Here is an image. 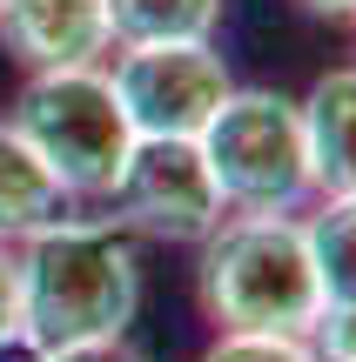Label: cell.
Wrapping results in <instances>:
<instances>
[{
	"instance_id": "1",
	"label": "cell",
	"mask_w": 356,
	"mask_h": 362,
	"mask_svg": "<svg viewBox=\"0 0 356 362\" xmlns=\"http://www.w3.org/2000/svg\"><path fill=\"white\" fill-rule=\"evenodd\" d=\"M142 315V242L108 215H61L13 242V322L40 349L121 342Z\"/></svg>"
},
{
	"instance_id": "2",
	"label": "cell",
	"mask_w": 356,
	"mask_h": 362,
	"mask_svg": "<svg viewBox=\"0 0 356 362\" xmlns=\"http://www.w3.org/2000/svg\"><path fill=\"white\" fill-rule=\"evenodd\" d=\"M195 296L222 336H296L323 315L303 215H229L195 255Z\"/></svg>"
},
{
	"instance_id": "3",
	"label": "cell",
	"mask_w": 356,
	"mask_h": 362,
	"mask_svg": "<svg viewBox=\"0 0 356 362\" xmlns=\"http://www.w3.org/2000/svg\"><path fill=\"white\" fill-rule=\"evenodd\" d=\"M0 121L34 148V161L67 188V202H108L121 161L134 155V128H128V107H121L108 67L27 74Z\"/></svg>"
},
{
	"instance_id": "4",
	"label": "cell",
	"mask_w": 356,
	"mask_h": 362,
	"mask_svg": "<svg viewBox=\"0 0 356 362\" xmlns=\"http://www.w3.org/2000/svg\"><path fill=\"white\" fill-rule=\"evenodd\" d=\"M229 215H296L316 202L303 148V107L276 88H229L215 121L195 134Z\"/></svg>"
},
{
	"instance_id": "5",
	"label": "cell",
	"mask_w": 356,
	"mask_h": 362,
	"mask_svg": "<svg viewBox=\"0 0 356 362\" xmlns=\"http://www.w3.org/2000/svg\"><path fill=\"white\" fill-rule=\"evenodd\" d=\"M121 107H128L134 141H195L229 101V61L215 40H148V47L108 54Z\"/></svg>"
},
{
	"instance_id": "6",
	"label": "cell",
	"mask_w": 356,
	"mask_h": 362,
	"mask_svg": "<svg viewBox=\"0 0 356 362\" xmlns=\"http://www.w3.org/2000/svg\"><path fill=\"white\" fill-rule=\"evenodd\" d=\"M108 221L128 228L134 242L202 248L229 221V208L195 141H134V155L108 188Z\"/></svg>"
},
{
	"instance_id": "7",
	"label": "cell",
	"mask_w": 356,
	"mask_h": 362,
	"mask_svg": "<svg viewBox=\"0 0 356 362\" xmlns=\"http://www.w3.org/2000/svg\"><path fill=\"white\" fill-rule=\"evenodd\" d=\"M0 47L27 74L108 67V54H115L108 0H0Z\"/></svg>"
},
{
	"instance_id": "8",
	"label": "cell",
	"mask_w": 356,
	"mask_h": 362,
	"mask_svg": "<svg viewBox=\"0 0 356 362\" xmlns=\"http://www.w3.org/2000/svg\"><path fill=\"white\" fill-rule=\"evenodd\" d=\"M296 107H303V148H309L316 202H356V61L316 74V88Z\"/></svg>"
},
{
	"instance_id": "9",
	"label": "cell",
	"mask_w": 356,
	"mask_h": 362,
	"mask_svg": "<svg viewBox=\"0 0 356 362\" xmlns=\"http://www.w3.org/2000/svg\"><path fill=\"white\" fill-rule=\"evenodd\" d=\"M61 215H74V202H67V188L54 181L47 168L34 161V148L21 141V134L0 121V242H27V235L54 228Z\"/></svg>"
},
{
	"instance_id": "10",
	"label": "cell",
	"mask_w": 356,
	"mask_h": 362,
	"mask_svg": "<svg viewBox=\"0 0 356 362\" xmlns=\"http://www.w3.org/2000/svg\"><path fill=\"white\" fill-rule=\"evenodd\" d=\"M115 47H148V40H215L222 0H108Z\"/></svg>"
},
{
	"instance_id": "11",
	"label": "cell",
	"mask_w": 356,
	"mask_h": 362,
	"mask_svg": "<svg viewBox=\"0 0 356 362\" xmlns=\"http://www.w3.org/2000/svg\"><path fill=\"white\" fill-rule=\"evenodd\" d=\"M303 228H309L323 302H356V202H316V215H303Z\"/></svg>"
},
{
	"instance_id": "12",
	"label": "cell",
	"mask_w": 356,
	"mask_h": 362,
	"mask_svg": "<svg viewBox=\"0 0 356 362\" xmlns=\"http://www.w3.org/2000/svg\"><path fill=\"white\" fill-rule=\"evenodd\" d=\"M195 362H316V349L296 336H222L215 329V342Z\"/></svg>"
},
{
	"instance_id": "13",
	"label": "cell",
	"mask_w": 356,
	"mask_h": 362,
	"mask_svg": "<svg viewBox=\"0 0 356 362\" xmlns=\"http://www.w3.org/2000/svg\"><path fill=\"white\" fill-rule=\"evenodd\" d=\"M47 362H148V356L121 336V342H88V349H54Z\"/></svg>"
},
{
	"instance_id": "14",
	"label": "cell",
	"mask_w": 356,
	"mask_h": 362,
	"mask_svg": "<svg viewBox=\"0 0 356 362\" xmlns=\"http://www.w3.org/2000/svg\"><path fill=\"white\" fill-rule=\"evenodd\" d=\"M0 362H47V349H40V342L13 322V329H0Z\"/></svg>"
},
{
	"instance_id": "15",
	"label": "cell",
	"mask_w": 356,
	"mask_h": 362,
	"mask_svg": "<svg viewBox=\"0 0 356 362\" xmlns=\"http://www.w3.org/2000/svg\"><path fill=\"white\" fill-rule=\"evenodd\" d=\"M0 329H13V248L0 242Z\"/></svg>"
},
{
	"instance_id": "16",
	"label": "cell",
	"mask_w": 356,
	"mask_h": 362,
	"mask_svg": "<svg viewBox=\"0 0 356 362\" xmlns=\"http://www.w3.org/2000/svg\"><path fill=\"white\" fill-rule=\"evenodd\" d=\"M303 13H316V21H350L356 27V0H296Z\"/></svg>"
}]
</instances>
